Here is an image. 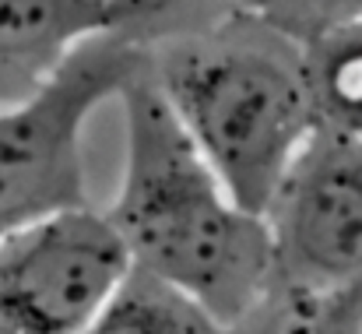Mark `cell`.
<instances>
[{
  "label": "cell",
  "mask_w": 362,
  "mask_h": 334,
  "mask_svg": "<svg viewBox=\"0 0 362 334\" xmlns=\"http://www.w3.org/2000/svg\"><path fill=\"white\" fill-rule=\"evenodd\" d=\"M117 99L127 123V162L106 215L120 229L134 267L176 285L215 321L236 328L274 282L267 219L229 194L169 106L151 53Z\"/></svg>",
  "instance_id": "1"
},
{
  "label": "cell",
  "mask_w": 362,
  "mask_h": 334,
  "mask_svg": "<svg viewBox=\"0 0 362 334\" xmlns=\"http://www.w3.org/2000/svg\"><path fill=\"white\" fill-rule=\"evenodd\" d=\"M229 334H362V292L320 296L271 285Z\"/></svg>",
  "instance_id": "9"
},
{
  "label": "cell",
  "mask_w": 362,
  "mask_h": 334,
  "mask_svg": "<svg viewBox=\"0 0 362 334\" xmlns=\"http://www.w3.org/2000/svg\"><path fill=\"white\" fill-rule=\"evenodd\" d=\"M144 57L148 46L106 28L85 39L39 92L0 110V236L88 205L81 130L120 96Z\"/></svg>",
  "instance_id": "3"
},
{
  "label": "cell",
  "mask_w": 362,
  "mask_h": 334,
  "mask_svg": "<svg viewBox=\"0 0 362 334\" xmlns=\"http://www.w3.org/2000/svg\"><path fill=\"white\" fill-rule=\"evenodd\" d=\"M106 28L110 0H0V110L39 92Z\"/></svg>",
  "instance_id": "6"
},
{
  "label": "cell",
  "mask_w": 362,
  "mask_h": 334,
  "mask_svg": "<svg viewBox=\"0 0 362 334\" xmlns=\"http://www.w3.org/2000/svg\"><path fill=\"white\" fill-rule=\"evenodd\" d=\"M151 71L229 194L264 215L320 127L306 42L253 7L148 46Z\"/></svg>",
  "instance_id": "2"
},
{
  "label": "cell",
  "mask_w": 362,
  "mask_h": 334,
  "mask_svg": "<svg viewBox=\"0 0 362 334\" xmlns=\"http://www.w3.org/2000/svg\"><path fill=\"white\" fill-rule=\"evenodd\" d=\"M274 282L285 289L362 292V137L320 123L285 169L267 212Z\"/></svg>",
  "instance_id": "5"
},
{
  "label": "cell",
  "mask_w": 362,
  "mask_h": 334,
  "mask_svg": "<svg viewBox=\"0 0 362 334\" xmlns=\"http://www.w3.org/2000/svg\"><path fill=\"white\" fill-rule=\"evenodd\" d=\"M246 7L260 11L303 42L362 18V0H250Z\"/></svg>",
  "instance_id": "11"
},
{
  "label": "cell",
  "mask_w": 362,
  "mask_h": 334,
  "mask_svg": "<svg viewBox=\"0 0 362 334\" xmlns=\"http://www.w3.org/2000/svg\"><path fill=\"white\" fill-rule=\"evenodd\" d=\"M320 123L362 137V18L306 42Z\"/></svg>",
  "instance_id": "8"
},
{
  "label": "cell",
  "mask_w": 362,
  "mask_h": 334,
  "mask_svg": "<svg viewBox=\"0 0 362 334\" xmlns=\"http://www.w3.org/2000/svg\"><path fill=\"white\" fill-rule=\"evenodd\" d=\"M85 334H229L197 299L134 267Z\"/></svg>",
  "instance_id": "7"
},
{
  "label": "cell",
  "mask_w": 362,
  "mask_h": 334,
  "mask_svg": "<svg viewBox=\"0 0 362 334\" xmlns=\"http://www.w3.org/2000/svg\"><path fill=\"white\" fill-rule=\"evenodd\" d=\"M134 271L120 229L92 205L0 236V334H85Z\"/></svg>",
  "instance_id": "4"
},
{
  "label": "cell",
  "mask_w": 362,
  "mask_h": 334,
  "mask_svg": "<svg viewBox=\"0 0 362 334\" xmlns=\"http://www.w3.org/2000/svg\"><path fill=\"white\" fill-rule=\"evenodd\" d=\"M246 4L250 0H110V32L137 46H155L201 32Z\"/></svg>",
  "instance_id": "10"
}]
</instances>
